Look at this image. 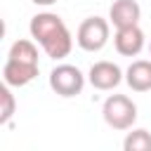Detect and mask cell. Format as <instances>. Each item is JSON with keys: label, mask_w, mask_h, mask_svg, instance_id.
Masks as SVG:
<instances>
[{"label": "cell", "mask_w": 151, "mask_h": 151, "mask_svg": "<svg viewBox=\"0 0 151 151\" xmlns=\"http://www.w3.org/2000/svg\"><path fill=\"white\" fill-rule=\"evenodd\" d=\"M101 116H104L106 125L113 130H132V125L137 120V104L125 94H111L104 101Z\"/></svg>", "instance_id": "6da1fadb"}, {"label": "cell", "mask_w": 151, "mask_h": 151, "mask_svg": "<svg viewBox=\"0 0 151 151\" xmlns=\"http://www.w3.org/2000/svg\"><path fill=\"white\" fill-rule=\"evenodd\" d=\"M123 151H151V132L144 127L130 130L123 139Z\"/></svg>", "instance_id": "7c38bea8"}, {"label": "cell", "mask_w": 151, "mask_h": 151, "mask_svg": "<svg viewBox=\"0 0 151 151\" xmlns=\"http://www.w3.org/2000/svg\"><path fill=\"white\" fill-rule=\"evenodd\" d=\"M139 19H142V7L137 0H113V5L109 9V21L116 28L137 26Z\"/></svg>", "instance_id": "52a82bcc"}, {"label": "cell", "mask_w": 151, "mask_h": 151, "mask_svg": "<svg viewBox=\"0 0 151 151\" xmlns=\"http://www.w3.org/2000/svg\"><path fill=\"white\" fill-rule=\"evenodd\" d=\"M149 52H151V42H149Z\"/></svg>", "instance_id": "9a60e30c"}, {"label": "cell", "mask_w": 151, "mask_h": 151, "mask_svg": "<svg viewBox=\"0 0 151 151\" xmlns=\"http://www.w3.org/2000/svg\"><path fill=\"white\" fill-rule=\"evenodd\" d=\"M0 99H2L0 123H2V125H7V123L12 120V116H14V106H17V101H14V94H12L9 85H0Z\"/></svg>", "instance_id": "4fadbf2b"}, {"label": "cell", "mask_w": 151, "mask_h": 151, "mask_svg": "<svg viewBox=\"0 0 151 151\" xmlns=\"http://www.w3.org/2000/svg\"><path fill=\"white\" fill-rule=\"evenodd\" d=\"M33 5H42V7H47V5H54L57 0H31Z\"/></svg>", "instance_id": "5bb4252c"}, {"label": "cell", "mask_w": 151, "mask_h": 151, "mask_svg": "<svg viewBox=\"0 0 151 151\" xmlns=\"http://www.w3.org/2000/svg\"><path fill=\"white\" fill-rule=\"evenodd\" d=\"M109 33H111V21L101 17H87L76 31V42L85 52H99L109 42Z\"/></svg>", "instance_id": "7a4b0ae2"}, {"label": "cell", "mask_w": 151, "mask_h": 151, "mask_svg": "<svg viewBox=\"0 0 151 151\" xmlns=\"http://www.w3.org/2000/svg\"><path fill=\"white\" fill-rule=\"evenodd\" d=\"M7 59L38 66V47H35L33 40H17V42H12V47L7 52Z\"/></svg>", "instance_id": "8fae6325"}, {"label": "cell", "mask_w": 151, "mask_h": 151, "mask_svg": "<svg viewBox=\"0 0 151 151\" xmlns=\"http://www.w3.org/2000/svg\"><path fill=\"white\" fill-rule=\"evenodd\" d=\"M66 24H64V19L59 17V14H54V12H40V14H35L33 19H31V24H28V31H31V38L35 40V42H45V40H50L57 31H61Z\"/></svg>", "instance_id": "8992f818"}, {"label": "cell", "mask_w": 151, "mask_h": 151, "mask_svg": "<svg viewBox=\"0 0 151 151\" xmlns=\"http://www.w3.org/2000/svg\"><path fill=\"white\" fill-rule=\"evenodd\" d=\"M87 80H90V85H92L94 90L106 92V90H113V87L120 85L123 71H120V66L113 64V61H106V59H104V61H94V64L90 66Z\"/></svg>", "instance_id": "277c9868"}, {"label": "cell", "mask_w": 151, "mask_h": 151, "mask_svg": "<svg viewBox=\"0 0 151 151\" xmlns=\"http://www.w3.org/2000/svg\"><path fill=\"white\" fill-rule=\"evenodd\" d=\"M144 31L137 26H127V28H116V35H113V45H116V52L123 54V57H137L142 50H144Z\"/></svg>", "instance_id": "5b68a950"}, {"label": "cell", "mask_w": 151, "mask_h": 151, "mask_svg": "<svg viewBox=\"0 0 151 151\" xmlns=\"http://www.w3.org/2000/svg\"><path fill=\"white\" fill-rule=\"evenodd\" d=\"M50 87L59 97H76L85 87V76L73 64H59L50 73Z\"/></svg>", "instance_id": "3957f363"}, {"label": "cell", "mask_w": 151, "mask_h": 151, "mask_svg": "<svg viewBox=\"0 0 151 151\" xmlns=\"http://www.w3.org/2000/svg\"><path fill=\"white\" fill-rule=\"evenodd\" d=\"M35 76H38V66H33V64H21V61L7 59L5 66H2V80L9 87H24Z\"/></svg>", "instance_id": "ba28073f"}, {"label": "cell", "mask_w": 151, "mask_h": 151, "mask_svg": "<svg viewBox=\"0 0 151 151\" xmlns=\"http://www.w3.org/2000/svg\"><path fill=\"white\" fill-rule=\"evenodd\" d=\"M40 47L45 50L47 57H52V59H64V57H68V52H71V47H73V35H71V31L64 26V28L57 31L50 40H45Z\"/></svg>", "instance_id": "30bf717a"}, {"label": "cell", "mask_w": 151, "mask_h": 151, "mask_svg": "<svg viewBox=\"0 0 151 151\" xmlns=\"http://www.w3.org/2000/svg\"><path fill=\"white\" fill-rule=\"evenodd\" d=\"M125 83L134 92H149L151 90V61L149 59L132 61L125 71Z\"/></svg>", "instance_id": "9c48e42d"}]
</instances>
